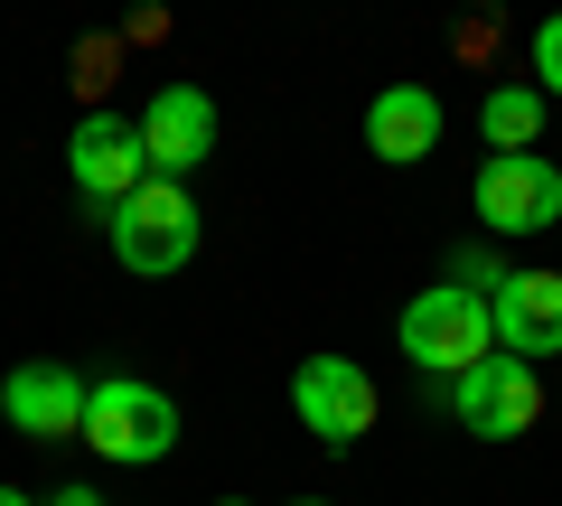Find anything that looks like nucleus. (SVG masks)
<instances>
[{"label": "nucleus", "mask_w": 562, "mask_h": 506, "mask_svg": "<svg viewBox=\"0 0 562 506\" xmlns=\"http://www.w3.org/2000/svg\"><path fill=\"white\" fill-rule=\"evenodd\" d=\"M291 506H328V497H291Z\"/></svg>", "instance_id": "nucleus-19"}, {"label": "nucleus", "mask_w": 562, "mask_h": 506, "mask_svg": "<svg viewBox=\"0 0 562 506\" xmlns=\"http://www.w3.org/2000/svg\"><path fill=\"white\" fill-rule=\"evenodd\" d=\"M460 57H497V20H460Z\"/></svg>", "instance_id": "nucleus-16"}, {"label": "nucleus", "mask_w": 562, "mask_h": 506, "mask_svg": "<svg viewBox=\"0 0 562 506\" xmlns=\"http://www.w3.org/2000/svg\"><path fill=\"white\" fill-rule=\"evenodd\" d=\"M113 254H122V272H140V282L188 272V254H198V198H188L179 179H150L140 198H122Z\"/></svg>", "instance_id": "nucleus-3"}, {"label": "nucleus", "mask_w": 562, "mask_h": 506, "mask_svg": "<svg viewBox=\"0 0 562 506\" xmlns=\"http://www.w3.org/2000/svg\"><path fill=\"white\" fill-rule=\"evenodd\" d=\"M450 413H460L469 441H525V431L543 423V375L525 357H487V366H469L460 385H450Z\"/></svg>", "instance_id": "nucleus-4"}, {"label": "nucleus", "mask_w": 562, "mask_h": 506, "mask_svg": "<svg viewBox=\"0 0 562 506\" xmlns=\"http://www.w3.org/2000/svg\"><path fill=\"white\" fill-rule=\"evenodd\" d=\"M0 506H38V497H20V487H0Z\"/></svg>", "instance_id": "nucleus-18"}, {"label": "nucleus", "mask_w": 562, "mask_h": 506, "mask_svg": "<svg viewBox=\"0 0 562 506\" xmlns=\"http://www.w3.org/2000/svg\"><path fill=\"white\" fill-rule=\"evenodd\" d=\"M487 319H497V357H562V272H506L487 291Z\"/></svg>", "instance_id": "nucleus-9"}, {"label": "nucleus", "mask_w": 562, "mask_h": 506, "mask_svg": "<svg viewBox=\"0 0 562 506\" xmlns=\"http://www.w3.org/2000/svg\"><path fill=\"white\" fill-rule=\"evenodd\" d=\"M66 169H76V188H85V206H103V216H122V198H140L150 188V150H140V122H122V113H85L76 122V142H66Z\"/></svg>", "instance_id": "nucleus-5"}, {"label": "nucleus", "mask_w": 562, "mask_h": 506, "mask_svg": "<svg viewBox=\"0 0 562 506\" xmlns=\"http://www.w3.org/2000/svg\"><path fill=\"white\" fill-rule=\"evenodd\" d=\"M225 506H244V497H225Z\"/></svg>", "instance_id": "nucleus-20"}, {"label": "nucleus", "mask_w": 562, "mask_h": 506, "mask_svg": "<svg viewBox=\"0 0 562 506\" xmlns=\"http://www.w3.org/2000/svg\"><path fill=\"white\" fill-rule=\"evenodd\" d=\"M525 57H535V94H562V10L525 38Z\"/></svg>", "instance_id": "nucleus-13"}, {"label": "nucleus", "mask_w": 562, "mask_h": 506, "mask_svg": "<svg viewBox=\"0 0 562 506\" xmlns=\"http://www.w3.org/2000/svg\"><path fill=\"white\" fill-rule=\"evenodd\" d=\"M140 150H150V179H188L216 150V103L198 85H160V94L140 103Z\"/></svg>", "instance_id": "nucleus-8"}, {"label": "nucleus", "mask_w": 562, "mask_h": 506, "mask_svg": "<svg viewBox=\"0 0 562 506\" xmlns=\"http://www.w3.org/2000/svg\"><path fill=\"white\" fill-rule=\"evenodd\" d=\"M450 282H460V291H479V301H487V291L506 282V263H497V254H469V244H460V254H450Z\"/></svg>", "instance_id": "nucleus-14"}, {"label": "nucleus", "mask_w": 562, "mask_h": 506, "mask_svg": "<svg viewBox=\"0 0 562 506\" xmlns=\"http://www.w3.org/2000/svg\"><path fill=\"white\" fill-rule=\"evenodd\" d=\"M85 404H94V385H85L76 366H20V375L0 385V413H10V431H29V441L85 431Z\"/></svg>", "instance_id": "nucleus-10"}, {"label": "nucleus", "mask_w": 562, "mask_h": 506, "mask_svg": "<svg viewBox=\"0 0 562 506\" xmlns=\"http://www.w3.org/2000/svg\"><path fill=\"white\" fill-rule=\"evenodd\" d=\"M469 198H479L487 235H543V225L562 216V169L543 160V150H516V160H487Z\"/></svg>", "instance_id": "nucleus-7"}, {"label": "nucleus", "mask_w": 562, "mask_h": 506, "mask_svg": "<svg viewBox=\"0 0 562 506\" xmlns=\"http://www.w3.org/2000/svg\"><path fill=\"white\" fill-rule=\"evenodd\" d=\"M85 441L122 469H150V460L179 450V404L160 385H140V375H103L94 404H85Z\"/></svg>", "instance_id": "nucleus-2"}, {"label": "nucleus", "mask_w": 562, "mask_h": 506, "mask_svg": "<svg viewBox=\"0 0 562 506\" xmlns=\"http://www.w3.org/2000/svg\"><path fill=\"white\" fill-rule=\"evenodd\" d=\"M479 132H487V160H516V150H535V132H543V94H535V85H497V94H487V113H479Z\"/></svg>", "instance_id": "nucleus-12"}, {"label": "nucleus", "mask_w": 562, "mask_h": 506, "mask_svg": "<svg viewBox=\"0 0 562 506\" xmlns=\"http://www.w3.org/2000/svg\"><path fill=\"white\" fill-rule=\"evenodd\" d=\"M47 506H103V497H94V487H57V497H47Z\"/></svg>", "instance_id": "nucleus-17"}, {"label": "nucleus", "mask_w": 562, "mask_h": 506, "mask_svg": "<svg viewBox=\"0 0 562 506\" xmlns=\"http://www.w3.org/2000/svg\"><path fill=\"white\" fill-rule=\"evenodd\" d=\"M291 413H301L328 450H347V441L375 431V375L347 366V357H310L301 375H291Z\"/></svg>", "instance_id": "nucleus-6"}, {"label": "nucleus", "mask_w": 562, "mask_h": 506, "mask_svg": "<svg viewBox=\"0 0 562 506\" xmlns=\"http://www.w3.org/2000/svg\"><path fill=\"white\" fill-rule=\"evenodd\" d=\"M113 66H122V47H113V38H85V57H76V85H85V94H103V85H113Z\"/></svg>", "instance_id": "nucleus-15"}, {"label": "nucleus", "mask_w": 562, "mask_h": 506, "mask_svg": "<svg viewBox=\"0 0 562 506\" xmlns=\"http://www.w3.org/2000/svg\"><path fill=\"white\" fill-rule=\"evenodd\" d=\"M403 357L431 375V385H460L469 366H487L497 357V319H487V301L479 291H460V282H431L413 310H403Z\"/></svg>", "instance_id": "nucleus-1"}, {"label": "nucleus", "mask_w": 562, "mask_h": 506, "mask_svg": "<svg viewBox=\"0 0 562 506\" xmlns=\"http://www.w3.org/2000/svg\"><path fill=\"white\" fill-rule=\"evenodd\" d=\"M431 142H441V94L431 85H384L366 103V150L375 160H422Z\"/></svg>", "instance_id": "nucleus-11"}]
</instances>
